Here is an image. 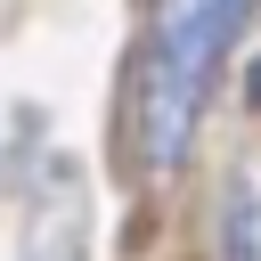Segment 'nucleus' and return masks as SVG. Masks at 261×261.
<instances>
[{
  "label": "nucleus",
  "mask_w": 261,
  "mask_h": 261,
  "mask_svg": "<svg viewBox=\"0 0 261 261\" xmlns=\"http://www.w3.org/2000/svg\"><path fill=\"white\" fill-rule=\"evenodd\" d=\"M253 0H155L147 24V65H139V155L155 171H171L188 155V130L212 98V73L228 57V41L245 33Z\"/></svg>",
  "instance_id": "f257e3e1"
},
{
  "label": "nucleus",
  "mask_w": 261,
  "mask_h": 261,
  "mask_svg": "<svg viewBox=\"0 0 261 261\" xmlns=\"http://www.w3.org/2000/svg\"><path fill=\"white\" fill-rule=\"evenodd\" d=\"M228 261H261V212H253V188H228Z\"/></svg>",
  "instance_id": "f03ea898"
},
{
  "label": "nucleus",
  "mask_w": 261,
  "mask_h": 261,
  "mask_svg": "<svg viewBox=\"0 0 261 261\" xmlns=\"http://www.w3.org/2000/svg\"><path fill=\"white\" fill-rule=\"evenodd\" d=\"M245 90H253V106H261V65H253V73H245Z\"/></svg>",
  "instance_id": "7ed1b4c3"
}]
</instances>
